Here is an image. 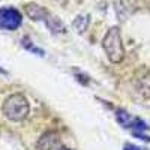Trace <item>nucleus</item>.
<instances>
[{"label": "nucleus", "instance_id": "nucleus-1", "mask_svg": "<svg viewBox=\"0 0 150 150\" xmlns=\"http://www.w3.org/2000/svg\"><path fill=\"white\" fill-rule=\"evenodd\" d=\"M30 111V105L27 98L21 95V93H15L11 95L9 98L5 99V102L2 105V112L5 114L6 119H9L11 122H21L27 117Z\"/></svg>", "mask_w": 150, "mask_h": 150}, {"label": "nucleus", "instance_id": "nucleus-2", "mask_svg": "<svg viewBox=\"0 0 150 150\" xmlns=\"http://www.w3.org/2000/svg\"><path fill=\"white\" fill-rule=\"evenodd\" d=\"M102 48L112 63H120L125 57V47L122 42V35L119 27H111L102 39Z\"/></svg>", "mask_w": 150, "mask_h": 150}, {"label": "nucleus", "instance_id": "nucleus-3", "mask_svg": "<svg viewBox=\"0 0 150 150\" xmlns=\"http://www.w3.org/2000/svg\"><path fill=\"white\" fill-rule=\"evenodd\" d=\"M23 17L14 8H0V29L15 30L21 26Z\"/></svg>", "mask_w": 150, "mask_h": 150}, {"label": "nucleus", "instance_id": "nucleus-4", "mask_svg": "<svg viewBox=\"0 0 150 150\" xmlns=\"http://www.w3.org/2000/svg\"><path fill=\"white\" fill-rule=\"evenodd\" d=\"M117 122L125 128H134L135 131H144L147 129V125L141 120V119H135L132 116H129L126 111H117Z\"/></svg>", "mask_w": 150, "mask_h": 150}, {"label": "nucleus", "instance_id": "nucleus-5", "mask_svg": "<svg viewBox=\"0 0 150 150\" xmlns=\"http://www.w3.org/2000/svg\"><path fill=\"white\" fill-rule=\"evenodd\" d=\"M60 147H62L60 138L54 132H47L38 141V149L39 150H59Z\"/></svg>", "mask_w": 150, "mask_h": 150}, {"label": "nucleus", "instance_id": "nucleus-6", "mask_svg": "<svg viewBox=\"0 0 150 150\" xmlns=\"http://www.w3.org/2000/svg\"><path fill=\"white\" fill-rule=\"evenodd\" d=\"M26 12H27V15L35 20V21H47L50 14L39 5H35V3H30L26 6Z\"/></svg>", "mask_w": 150, "mask_h": 150}, {"label": "nucleus", "instance_id": "nucleus-7", "mask_svg": "<svg viewBox=\"0 0 150 150\" xmlns=\"http://www.w3.org/2000/svg\"><path fill=\"white\" fill-rule=\"evenodd\" d=\"M89 24H90V17L89 15H78L77 18L74 20L72 26L80 35H83L87 30V27H89Z\"/></svg>", "mask_w": 150, "mask_h": 150}, {"label": "nucleus", "instance_id": "nucleus-8", "mask_svg": "<svg viewBox=\"0 0 150 150\" xmlns=\"http://www.w3.org/2000/svg\"><path fill=\"white\" fill-rule=\"evenodd\" d=\"M45 24H47L48 29L51 30L53 33H63L65 32V26L62 24V21L57 17H51V15H50L48 20L45 21Z\"/></svg>", "mask_w": 150, "mask_h": 150}, {"label": "nucleus", "instance_id": "nucleus-9", "mask_svg": "<svg viewBox=\"0 0 150 150\" xmlns=\"http://www.w3.org/2000/svg\"><path fill=\"white\" fill-rule=\"evenodd\" d=\"M123 150H146V149H143V147H138V146H134V144H129V143H126L123 146Z\"/></svg>", "mask_w": 150, "mask_h": 150}, {"label": "nucleus", "instance_id": "nucleus-10", "mask_svg": "<svg viewBox=\"0 0 150 150\" xmlns=\"http://www.w3.org/2000/svg\"><path fill=\"white\" fill-rule=\"evenodd\" d=\"M59 150H69V149H68V147H65V146H62V147H60Z\"/></svg>", "mask_w": 150, "mask_h": 150}]
</instances>
